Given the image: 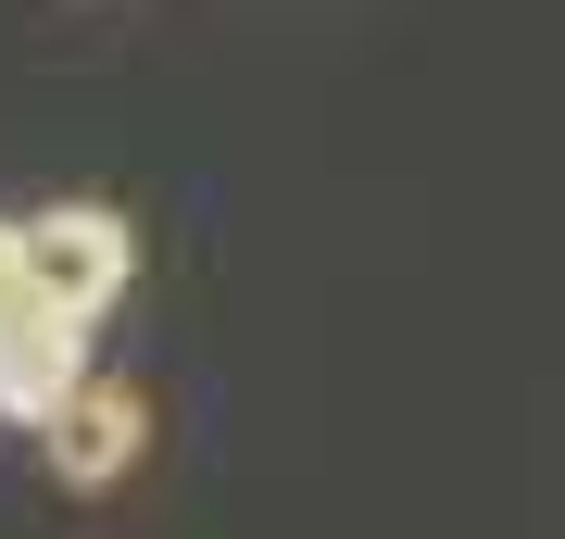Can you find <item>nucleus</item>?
Returning <instances> with one entry per match:
<instances>
[{"mask_svg": "<svg viewBox=\"0 0 565 539\" xmlns=\"http://www.w3.org/2000/svg\"><path fill=\"white\" fill-rule=\"evenodd\" d=\"M25 301H39V289H25V226L0 214V314H25Z\"/></svg>", "mask_w": 565, "mask_h": 539, "instance_id": "obj_4", "label": "nucleus"}, {"mask_svg": "<svg viewBox=\"0 0 565 539\" xmlns=\"http://www.w3.org/2000/svg\"><path fill=\"white\" fill-rule=\"evenodd\" d=\"M76 377H88V326L76 314H51V301L0 314V414H13V427H39Z\"/></svg>", "mask_w": 565, "mask_h": 539, "instance_id": "obj_3", "label": "nucleus"}, {"mask_svg": "<svg viewBox=\"0 0 565 539\" xmlns=\"http://www.w3.org/2000/svg\"><path fill=\"white\" fill-rule=\"evenodd\" d=\"M126 277H139V226L114 214V201H51V214H25V289L51 301V314L102 326Z\"/></svg>", "mask_w": 565, "mask_h": 539, "instance_id": "obj_1", "label": "nucleus"}, {"mask_svg": "<svg viewBox=\"0 0 565 539\" xmlns=\"http://www.w3.org/2000/svg\"><path fill=\"white\" fill-rule=\"evenodd\" d=\"M39 440H51V477H63V489H114L126 464L151 452V401L126 389V377H76V389L39 414Z\"/></svg>", "mask_w": 565, "mask_h": 539, "instance_id": "obj_2", "label": "nucleus"}]
</instances>
